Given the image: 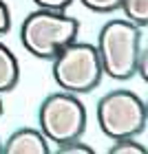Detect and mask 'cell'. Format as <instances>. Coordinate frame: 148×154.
Returning <instances> with one entry per match:
<instances>
[{
  "label": "cell",
  "instance_id": "cell-1",
  "mask_svg": "<svg viewBox=\"0 0 148 154\" xmlns=\"http://www.w3.org/2000/svg\"><path fill=\"white\" fill-rule=\"evenodd\" d=\"M97 55L104 75L113 79H130L142 57V29L130 20H108L97 35Z\"/></svg>",
  "mask_w": 148,
  "mask_h": 154
},
{
  "label": "cell",
  "instance_id": "cell-2",
  "mask_svg": "<svg viewBox=\"0 0 148 154\" xmlns=\"http://www.w3.org/2000/svg\"><path fill=\"white\" fill-rule=\"evenodd\" d=\"M77 33H80V22L66 16L64 11L38 9L24 18L20 40L33 57L53 60L60 48L77 40Z\"/></svg>",
  "mask_w": 148,
  "mask_h": 154
},
{
  "label": "cell",
  "instance_id": "cell-3",
  "mask_svg": "<svg viewBox=\"0 0 148 154\" xmlns=\"http://www.w3.org/2000/svg\"><path fill=\"white\" fill-rule=\"evenodd\" d=\"M102 64L95 44L73 40L60 48L53 57V79L55 84L73 95L91 93L102 82Z\"/></svg>",
  "mask_w": 148,
  "mask_h": 154
},
{
  "label": "cell",
  "instance_id": "cell-4",
  "mask_svg": "<svg viewBox=\"0 0 148 154\" xmlns=\"http://www.w3.org/2000/svg\"><path fill=\"white\" fill-rule=\"evenodd\" d=\"M97 123L108 139L137 137L146 130L148 110L144 99L128 88L111 90L97 101Z\"/></svg>",
  "mask_w": 148,
  "mask_h": 154
},
{
  "label": "cell",
  "instance_id": "cell-5",
  "mask_svg": "<svg viewBox=\"0 0 148 154\" xmlns=\"http://www.w3.org/2000/svg\"><path fill=\"white\" fill-rule=\"evenodd\" d=\"M38 121L40 132L47 137V141L62 145L82 139L86 130V108L77 99V95L60 88L40 103Z\"/></svg>",
  "mask_w": 148,
  "mask_h": 154
},
{
  "label": "cell",
  "instance_id": "cell-6",
  "mask_svg": "<svg viewBox=\"0 0 148 154\" xmlns=\"http://www.w3.org/2000/svg\"><path fill=\"white\" fill-rule=\"evenodd\" d=\"M47 137L36 128H20L7 139L0 148V154H49Z\"/></svg>",
  "mask_w": 148,
  "mask_h": 154
},
{
  "label": "cell",
  "instance_id": "cell-7",
  "mask_svg": "<svg viewBox=\"0 0 148 154\" xmlns=\"http://www.w3.org/2000/svg\"><path fill=\"white\" fill-rule=\"evenodd\" d=\"M20 82V64L18 57L0 42V95L11 93Z\"/></svg>",
  "mask_w": 148,
  "mask_h": 154
},
{
  "label": "cell",
  "instance_id": "cell-8",
  "mask_svg": "<svg viewBox=\"0 0 148 154\" xmlns=\"http://www.w3.org/2000/svg\"><path fill=\"white\" fill-rule=\"evenodd\" d=\"M119 9L124 11L126 20H130L139 29L148 26V0H122Z\"/></svg>",
  "mask_w": 148,
  "mask_h": 154
},
{
  "label": "cell",
  "instance_id": "cell-9",
  "mask_svg": "<svg viewBox=\"0 0 148 154\" xmlns=\"http://www.w3.org/2000/svg\"><path fill=\"white\" fill-rule=\"evenodd\" d=\"M108 154H148V150L135 141V137H124V139H115Z\"/></svg>",
  "mask_w": 148,
  "mask_h": 154
},
{
  "label": "cell",
  "instance_id": "cell-10",
  "mask_svg": "<svg viewBox=\"0 0 148 154\" xmlns=\"http://www.w3.org/2000/svg\"><path fill=\"white\" fill-rule=\"evenodd\" d=\"M80 2L95 13H113L119 9L122 0H80Z\"/></svg>",
  "mask_w": 148,
  "mask_h": 154
},
{
  "label": "cell",
  "instance_id": "cell-11",
  "mask_svg": "<svg viewBox=\"0 0 148 154\" xmlns=\"http://www.w3.org/2000/svg\"><path fill=\"white\" fill-rule=\"evenodd\" d=\"M55 152H58V154H93V148H88V145H84L80 139H75V141L58 145Z\"/></svg>",
  "mask_w": 148,
  "mask_h": 154
},
{
  "label": "cell",
  "instance_id": "cell-12",
  "mask_svg": "<svg viewBox=\"0 0 148 154\" xmlns=\"http://www.w3.org/2000/svg\"><path fill=\"white\" fill-rule=\"evenodd\" d=\"M38 9H53V11H66L75 0H33Z\"/></svg>",
  "mask_w": 148,
  "mask_h": 154
},
{
  "label": "cell",
  "instance_id": "cell-13",
  "mask_svg": "<svg viewBox=\"0 0 148 154\" xmlns=\"http://www.w3.org/2000/svg\"><path fill=\"white\" fill-rule=\"evenodd\" d=\"M9 29H11V11L5 0H0V35L9 33Z\"/></svg>",
  "mask_w": 148,
  "mask_h": 154
},
{
  "label": "cell",
  "instance_id": "cell-14",
  "mask_svg": "<svg viewBox=\"0 0 148 154\" xmlns=\"http://www.w3.org/2000/svg\"><path fill=\"white\" fill-rule=\"evenodd\" d=\"M0 115H2V99H0Z\"/></svg>",
  "mask_w": 148,
  "mask_h": 154
},
{
  "label": "cell",
  "instance_id": "cell-15",
  "mask_svg": "<svg viewBox=\"0 0 148 154\" xmlns=\"http://www.w3.org/2000/svg\"><path fill=\"white\" fill-rule=\"evenodd\" d=\"M0 148H2V139H0Z\"/></svg>",
  "mask_w": 148,
  "mask_h": 154
}]
</instances>
